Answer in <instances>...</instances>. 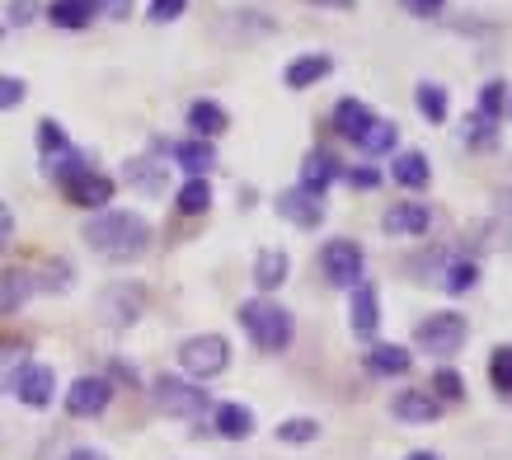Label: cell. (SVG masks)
Masks as SVG:
<instances>
[{
	"mask_svg": "<svg viewBox=\"0 0 512 460\" xmlns=\"http://www.w3.org/2000/svg\"><path fill=\"white\" fill-rule=\"evenodd\" d=\"M348 184L353 188H376L381 184V174H376V169H348Z\"/></svg>",
	"mask_w": 512,
	"mask_h": 460,
	"instance_id": "cell-41",
	"label": "cell"
},
{
	"mask_svg": "<svg viewBox=\"0 0 512 460\" xmlns=\"http://www.w3.org/2000/svg\"><path fill=\"white\" fill-rule=\"evenodd\" d=\"M10 390L19 395V404H29V409H47L52 395H57V371L47 367V362H24V367L15 371Z\"/></svg>",
	"mask_w": 512,
	"mask_h": 460,
	"instance_id": "cell-7",
	"label": "cell"
},
{
	"mask_svg": "<svg viewBox=\"0 0 512 460\" xmlns=\"http://www.w3.org/2000/svg\"><path fill=\"white\" fill-rule=\"evenodd\" d=\"M475 282H480V263H475V259H456L447 273H442V287H447L451 296L475 292Z\"/></svg>",
	"mask_w": 512,
	"mask_h": 460,
	"instance_id": "cell-29",
	"label": "cell"
},
{
	"mask_svg": "<svg viewBox=\"0 0 512 460\" xmlns=\"http://www.w3.org/2000/svg\"><path fill=\"white\" fill-rule=\"evenodd\" d=\"M85 245L109 263H132L151 249V221L137 212H99L85 226Z\"/></svg>",
	"mask_w": 512,
	"mask_h": 460,
	"instance_id": "cell-1",
	"label": "cell"
},
{
	"mask_svg": "<svg viewBox=\"0 0 512 460\" xmlns=\"http://www.w3.org/2000/svg\"><path fill=\"white\" fill-rule=\"evenodd\" d=\"M179 367L188 381H212L231 367V343L221 334H193L179 343Z\"/></svg>",
	"mask_w": 512,
	"mask_h": 460,
	"instance_id": "cell-4",
	"label": "cell"
},
{
	"mask_svg": "<svg viewBox=\"0 0 512 460\" xmlns=\"http://www.w3.org/2000/svg\"><path fill=\"white\" fill-rule=\"evenodd\" d=\"M24 94H29V85H24L19 76H0V108L24 104Z\"/></svg>",
	"mask_w": 512,
	"mask_h": 460,
	"instance_id": "cell-36",
	"label": "cell"
},
{
	"mask_svg": "<svg viewBox=\"0 0 512 460\" xmlns=\"http://www.w3.org/2000/svg\"><path fill=\"white\" fill-rule=\"evenodd\" d=\"M320 437V423L315 418H287V423H278V442L287 446H306Z\"/></svg>",
	"mask_w": 512,
	"mask_h": 460,
	"instance_id": "cell-32",
	"label": "cell"
},
{
	"mask_svg": "<svg viewBox=\"0 0 512 460\" xmlns=\"http://www.w3.org/2000/svg\"><path fill=\"white\" fill-rule=\"evenodd\" d=\"M278 216H287V221L301 226V230H315L320 221H325V198L296 184V188H287V193L278 198Z\"/></svg>",
	"mask_w": 512,
	"mask_h": 460,
	"instance_id": "cell-10",
	"label": "cell"
},
{
	"mask_svg": "<svg viewBox=\"0 0 512 460\" xmlns=\"http://www.w3.org/2000/svg\"><path fill=\"white\" fill-rule=\"evenodd\" d=\"M372 123H376V113L362 104V99H339V104H334V127H339V137L362 141Z\"/></svg>",
	"mask_w": 512,
	"mask_h": 460,
	"instance_id": "cell-18",
	"label": "cell"
},
{
	"mask_svg": "<svg viewBox=\"0 0 512 460\" xmlns=\"http://www.w3.org/2000/svg\"><path fill=\"white\" fill-rule=\"evenodd\" d=\"M287 273H292V259L282 249H259V259H254V287L259 292H278Z\"/></svg>",
	"mask_w": 512,
	"mask_h": 460,
	"instance_id": "cell-19",
	"label": "cell"
},
{
	"mask_svg": "<svg viewBox=\"0 0 512 460\" xmlns=\"http://www.w3.org/2000/svg\"><path fill=\"white\" fill-rule=\"evenodd\" d=\"M414 104H419V113L428 118V123H447L451 104H447V90H442V85H433V80H419V85H414Z\"/></svg>",
	"mask_w": 512,
	"mask_h": 460,
	"instance_id": "cell-26",
	"label": "cell"
},
{
	"mask_svg": "<svg viewBox=\"0 0 512 460\" xmlns=\"http://www.w3.org/2000/svg\"><path fill=\"white\" fill-rule=\"evenodd\" d=\"M113 399V385L104 376H80L71 390H66V414L71 418H99L109 409Z\"/></svg>",
	"mask_w": 512,
	"mask_h": 460,
	"instance_id": "cell-8",
	"label": "cell"
},
{
	"mask_svg": "<svg viewBox=\"0 0 512 460\" xmlns=\"http://www.w3.org/2000/svg\"><path fill=\"white\" fill-rule=\"evenodd\" d=\"M33 10H38V0H10V10H5V15H10V24L24 29V24H33Z\"/></svg>",
	"mask_w": 512,
	"mask_h": 460,
	"instance_id": "cell-39",
	"label": "cell"
},
{
	"mask_svg": "<svg viewBox=\"0 0 512 460\" xmlns=\"http://www.w3.org/2000/svg\"><path fill=\"white\" fill-rule=\"evenodd\" d=\"M188 10V0H151V10H146V19L151 24H174V19Z\"/></svg>",
	"mask_w": 512,
	"mask_h": 460,
	"instance_id": "cell-35",
	"label": "cell"
},
{
	"mask_svg": "<svg viewBox=\"0 0 512 460\" xmlns=\"http://www.w3.org/2000/svg\"><path fill=\"white\" fill-rule=\"evenodd\" d=\"M329 71H334V57L329 52H306V57H296L292 66H287V90H311L315 80H325Z\"/></svg>",
	"mask_w": 512,
	"mask_h": 460,
	"instance_id": "cell-15",
	"label": "cell"
},
{
	"mask_svg": "<svg viewBox=\"0 0 512 460\" xmlns=\"http://www.w3.org/2000/svg\"><path fill=\"white\" fill-rule=\"evenodd\" d=\"M151 399H156L160 414L184 418V423H198V418L212 409L207 390H202L198 381H188V376H156V381H151Z\"/></svg>",
	"mask_w": 512,
	"mask_h": 460,
	"instance_id": "cell-3",
	"label": "cell"
},
{
	"mask_svg": "<svg viewBox=\"0 0 512 460\" xmlns=\"http://www.w3.org/2000/svg\"><path fill=\"white\" fill-rule=\"evenodd\" d=\"M404 460H442V456H437V451H409Z\"/></svg>",
	"mask_w": 512,
	"mask_h": 460,
	"instance_id": "cell-44",
	"label": "cell"
},
{
	"mask_svg": "<svg viewBox=\"0 0 512 460\" xmlns=\"http://www.w3.org/2000/svg\"><path fill=\"white\" fill-rule=\"evenodd\" d=\"M47 19H52L57 29H85L94 19V0H52V5H47Z\"/></svg>",
	"mask_w": 512,
	"mask_h": 460,
	"instance_id": "cell-24",
	"label": "cell"
},
{
	"mask_svg": "<svg viewBox=\"0 0 512 460\" xmlns=\"http://www.w3.org/2000/svg\"><path fill=\"white\" fill-rule=\"evenodd\" d=\"M508 113V85L503 80H489L480 90V113H475V123H484L489 132H494V123Z\"/></svg>",
	"mask_w": 512,
	"mask_h": 460,
	"instance_id": "cell-27",
	"label": "cell"
},
{
	"mask_svg": "<svg viewBox=\"0 0 512 460\" xmlns=\"http://www.w3.org/2000/svg\"><path fill=\"white\" fill-rule=\"evenodd\" d=\"M489 381H494V390L512 395V348H508V343H503V348H494V357H489Z\"/></svg>",
	"mask_w": 512,
	"mask_h": 460,
	"instance_id": "cell-33",
	"label": "cell"
},
{
	"mask_svg": "<svg viewBox=\"0 0 512 460\" xmlns=\"http://www.w3.org/2000/svg\"><path fill=\"white\" fill-rule=\"evenodd\" d=\"M390 409H395L400 423H437L442 418V399L433 390H400Z\"/></svg>",
	"mask_w": 512,
	"mask_h": 460,
	"instance_id": "cell-12",
	"label": "cell"
},
{
	"mask_svg": "<svg viewBox=\"0 0 512 460\" xmlns=\"http://www.w3.org/2000/svg\"><path fill=\"white\" fill-rule=\"evenodd\" d=\"M188 127H193V137L198 141H217L231 118H226V108L212 104V99H198V104H188Z\"/></svg>",
	"mask_w": 512,
	"mask_h": 460,
	"instance_id": "cell-16",
	"label": "cell"
},
{
	"mask_svg": "<svg viewBox=\"0 0 512 460\" xmlns=\"http://www.w3.org/2000/svg\"><path fill=\"white\" fill-rule=\"evenodd\" d=\"M320 268H325V277L334 282V287H348V292H353L357 282H362L367 254H362L357 240H329V245L320 249Z\"/></svg>",
	"mask_w": 512,
	"mask_h": 460,
	"instance_id": "cell-6",
	"label": "cell"
},
{
	"mask_svg": "<svg viewBox=\"0 0 512 460\" xmlns=\"http://www.w3.org/2000/svg\"><path fill=\"white\" fill-rule=\"evenodd\" d=\"M10 230H15V212L0 202V240H10Z\"/></svg>",
	"mask_w": 512,
	"mask_h": 460,
	"instance_id": "cell-42",
	"label": "cell"
},
{
	"mask_svg": "<svg viewBox=\"0 0 512 460\" xmlns=\"http://www.w3.org/2000/svg\"><path fill=\"white\" fill-rule=\"evenodd\" d=\"M62 188L76 207H90V212H104V207L113 202V179L109 174H99V169H80L76 179H66Z\"/></svg>",
	"mask_w": 512,
	"mask_h": 460,
	"instance_id": "cell-9",
	"label": "cell"
},
{
	"mask_svg": "<svg viewBox=\"0 0 512 460\" xmlns=\"http://www.w3.org/2000/svg\"><path fill=\"white\" fill-rule=\"evenodd\" d=\"M508 113H512V104H508Z\"/></svg>",
	"mask_w": 512,
	"mask_h": 460,
	"instance_id": "cell-46",
	"label": "cell"
},
{
	"mask_svg": "<svg viewBox=\"0 0 512 460\" xmlns=\"http://www.w3.org/2000/svg\"><path fill=\"white\" fill-rule=\"evenodd\" d=\"M348 324H353L357 338H376V329H381V296H376V287L362 277L353 287V306H348Z\"/></svg>",
	"mask_w": 512,
	"mask_h": 460,
	"instance_id": "cell-11",
	"label": "cell"
},
{
	"mask_svg": "<svg viewBox=\"0 0 512 460\" xmlns=\"http://www.w3.org/2000/svg\"><path fill=\"white\" fill-rule=\"evenodd\" d=\"M240 324H245V334L254 338V348L259 353H287L296 338V324H292V310L278 306V301H268V296H254L240 306Z\"/></svg>",
	"mask_w": 512,
	"mask_h": 460,
	"instance_id": "cell-2",
	"label": "cell"
},
{
	"mask_svg": "<svg viewBox=\"0 0 512 460\" xmlns=\"http://www.w3.org/2000/svg\"><path fill=\"white\" fill-rule=\"evenodd\" d=\"M400 146V127L386 123V118H376L372 127H367V137L357 141V151H367V155H390Z\"/></svg>",
	"mask_w": 512,
	"mask_h": 460,
	"instance_id": "cell-28",
	"label": "cell"
},
{
	"mask_svg": "<svg viewBox=\"0 0 512 460\" xmlns=\"http://www.w3.org/2000/svg\"><path fill=\"white\" fill-rule=\"evenodd\" d=\"M127 179H137L146 193H160L165 188V169H141V160H137V165L127 169Z\"/></svg>",
	"mask_w": 512,
	"mask_h": 460,
	"instance_id": "cell-37",
	"label": "cell"
},
{
	"mask_svg": "<svg viewBox=\"0 0 512 460\" xmlns=\"http://www.w3.org/2000/svg\"><path fill=\"white\" fill-rule=\"evenodd\" d=\"M320 5H343V10H348V5H353V0H320Z\"/></svg>",
	"mask_w": 512,
	"mask_h": 460,
	"instance_id": "cell-45",
	"label": "cell"
},
{
	"mask_svg": "<svg viewBox=\"0 0 512 460\" xmlns=\"http://www.w3.org/2000/svg\"><path fill=\"white\" fill-rule=\"evenodd\" d=\"M38 151H43V160L71 151V137H66V127L57 123V118H43V123H38Z\"/></svg>",
	"mask_w": 512,
	"mask_h": 460,
	"instance_id": "cell-31",
	"label": "cell"
},
{
	"mask_svg": "<svg viewBox=\"0 0 512 460\" xmlns=\"http://www.w3.org/2000/svg\"><path fill=\"white\" fill-rule=\"evenodd\" d=\"M390 179L400 188H423L433 179V165H428V155L423 151H400L395 155V165H390Z\"/></svg>",
	"mask_w": 512,
	"mask_h": 460,
	"instance_id": "cell-21",
	"label": "cell"
},
{
	"mask_svg": "<svg viewBox=\"0 0 512 460\" xmlns=\"http://www.w3.org/2000/svg\"><path fill=\"white\" fill-rule=\"evenodd\" d=\"M99 315L109 324H132L141 315V292H132V287H113V292H104V301H99Z\"/></svg>",
	"mask_w": 512,
	"mask_h": 460,
	"instance_id": "cell-22",
	"label": "cell"
},
{
	"mask_svg": "<svg viewBox=\"0 0 512 460\" xmlns=\"http://www.w3.org/2000/svg\"><path fill=\"white\" fill-rule=\"evenodd\" d=\"M170 155L179 169H188V179H207V169L217 165V146H212V141H198V137L174 141Z\"/></svg>",
	"mask_w": 512,
	"mask_h": 460,
	"instance_id": "cell-14",
	"label": "cell"
},
{
	"mask_svg": "<svg viewBox=\"0 0 512 460\" xmlns=\"http://www.w3.org/2000/svg\"><path fill=\"white\" fill-rule=\"evenodd\" d=\"M409 367H414V357L400 343H376L372 353H367V371L372 376H404Z\"/></svg>",
	"mask_w": 512,
	"mask_h": 460,
	"instance_id": "cell-23",
	"label": "cell"
},
{
	"mask_svg": "<svg viewBox=\"0 0 512 460\" xmlns=\"http://www.w3.org/2000/svg\"><path fill=\"white\" fill-rule=\"evenodd\" d=\"M174 202H179V212L184 216H202L207 207H212V184H207V179H188Z\"/></svg>",
	"mask_w": 512,
	"mask_h": 460,
	"instance_id": "cell-30",
	"label": "cell"
},
{
	"mask_svg": "<svg viewBox=\"0 0 512 460\" xmlns=\"http://www.w3.org/2000/svg\"><path fill=\"white\" fill-rule=\"evenodd\" d=\"M400 5L414 19H433V15H442V5H447V0H400Z\"/></svg>",
	"mask_w": 512,
	"mask_h": 460,
	"instance_id": "cell-38",
	"label": "cell"
},
{
	"mask_svg": "<svg viewBox=\"0 0 512 460\" xmlns=\"http://www.w3.org/2000/svg\"><path fill=\"white\" fill-rule=\"evenodd\" d=\"M212 428H217L226 442H245L249 432H254V414H249L245 404H217V409H212Z\"/></svg>",
	"mask_w": 512,
	"mask_h": 460,
	"instance_id": "cell-20",
	"label": "cell"
},
{
	"mask_svg": "<svg viewBox=\"0 0 512 460\" xmlns=\"http://www.w3.org/2000/svg\"><path fill=\"white\" fill-rule=\"evenodd\" d=\"M433 395L442 399V404H451V399L466 395V381H461L456 371H437V376H433Z\"/></svg>",
	"mask_w": 512,
	"mask_h": 460,
	"instance_id": "cell-34",
	"label": "cell"
},
{
	"mask_svg": "<svg viewBox=\"0 0 512 460\" xmlns=\"http://www.w3.org/2000/svg\"><path fill=\"white\" fill-rule=\"evenodd\" d=\"M381 226L390 230V235H423V230L433 226V212L423 207V202H395V207H386V216H381Z\"/></svg>",
	"mask_w": 512,
	"mask_h": 460,
	"instance_id": "cell-13",
	"label": "cell"
},
{
	"mask_svg": "<svg viewBox=\"0 0 512 460\" xmlns=\"http://www.w3.org/2000/svg\"><path fill=\"white\" fill-rule=\"evenodd\" d=\"M94 10L109 15V19H127L132 15V0H94Z\"/></svg>",
	"mask_w": 512,
	"mask_h": 460,
	"instance_id": "cell-40",
	"label": "cell"
},
{
	"mask_svg": "<svg viewBox=\"0 0 512 460\" xmlns=\"http://www.w3.org/2000/svg\"><path fill=\"white\" fill-rule=\"evenodd\" d=\"M466 334H470L466 315H456V310H433L428 320H419L414 343H419L423 353H433V357H451V353H461Z\"/></svg>",
	"mask_w": 512,
	"mask_h": 460,
	"instance_id": "cell-5",
	"label": "cell"
},
{
	"mask_svg": "<svg viewBox=\"0 0 512 460\" xmlns=\"http://www.w3.org/2000/svg\"><path fill=\"white\" fill-rule=\"evenodd\" d=\"M339 174L343 169L329 151H306V160H301V188H311V193H320V198H325V188L334 184Z\"/></svg>",
	"mask_w": 512,
	"mask_h": 460,
	"instance_id": "cell-17",
	"label": "cell"
},
{
	"mask_svg": "<svg viewBox=\"0 0 512 460\" xmlns=\"http://www.w3.org/2000/svg\"><path fill=\"white\" fill-rule=\"evenodd\" d=\"M66 460H109V456H104V451H94V446H76Z\"/></svg>",
	"mask_w": 512,
	"mask_h": 460,
	"instance_id": "cell-43",
	"label": "cell"
},
{
	"mask_svg": "<svg viewBox=\"0 0 512 460\" xmlns=\"http://www.w3.org/2000/svg\"><path fill=\"white\" fill-rule=\"evenodd\" d=\"M33 287H38V282H33L29 273H0V315H15L33 296Z\"/></svg>",
	"mask_w": 512,
	"mask_h": 460,
	"instance_id": "cell-25",
	"label": "cell"
}]
</instances>
